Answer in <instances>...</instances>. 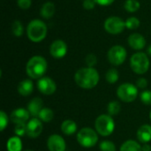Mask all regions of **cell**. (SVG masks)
Returning a JSON list of instances; mask_svg holds the SVG:
<instances>
[{
    "label": "cell",
    "instance_id": "6da1fadb",
    "mask_svg": "<svg viewBox=\"0 0 151 151\" xmlns=\"http://www.w3.org/2000/svg\"><path fill=\"white\" fill-rule=\"evenodd\" d=\"M74 81L81 88L91 89L98 84L99 73L93 67H83L76 72Z\"/></svg>",
    "mask_w": 151,
    "mask_h": 151
},
{
    "label": "cell",
    "instance_id": "7a4b0ae2",
    "mask_svg": "<svg viewBox=\"0 0 151 151\" xmlns=\"http://www.w3.org/2000/svg\"><path fill=\"white\" fill-rule=\"evenodd\" d=\"M47 61L41 56L31 58L26 65L27 74L32 79H41L47 71Z\"/></svg>",
    "mask_w": 151,
    "mask_h": 151
},
{
    "label": "cell",
    "instance_id": "3957f363",
    "mask_svg": "<svg viewBox=\"0 0 151 151\" xmlns=\"http://www.w3.org/2000/svg\"><path fill=\"white\" fill-rule=\"evenodd\" d=\"M47 26L41 19L31 20L27 27V35L33 42H42L47 35Z\"/></svg>",
    "mask_w": 151,
    "mask_h": 151
},
{
    "label": "cell",
    "instance_id": "277c9868",
    "mask_svg": "<svg viewBox=\"0 0 151 151\" xmlns=\"http://www.w3.org/2000/svg\"><path fill=\"white\" fill-rule=\"evenodd\" d=\"M130 65L135 73L143 74L147 73L150 68V59L147 54L143 52H137L131 57Z\"/></svg>",
    "mask_w": 151,
    "mask_h": 151
},
{
    "label": "cell",
    "instance_id": "5b68a950",
    "mask_svg": "<svg viewBox=\"0 0 151 151\" xmlns=\"http://www.w3.org/2000/svg\"><path fill=\"white\" fill-rule=\"evenodd\" d=\"M96 129L97 133L102 136H109L111 135L115 128V123L111 116L102 114L100 115L95 123Z\"/></svg>",
    "mask_w": 151,
    "mask_h": 151
},
{
    "label": "cell",
    "instance_id": "8992f818",
    "mask_svg": "<svg viewBox=\"0 0 151 151\" xmlns=\"http://www.w3.org/2000/svg\"><path fill=\"white\" fill-rule=\"evenodd\" d=\"M77 141L81 146L84 148H91L97 143L98 136L92 128L84 127L79 131L77 134Z\"/></svg>",
    "mask_w": 151,
    "mask_h": 151
},
{
    "label": "cell",
    "instance_id": "52a82bcc",
    "mask_svg": "<svg viewBox=\"0 0 151 151\" xmlns=\"http://www.w3.org/2000/svg\"><path fill=\"white\" fill-rule=\"evenodd\" d=\"M117 96L122 102L132 103L138 96V89L131 83H124L118 88Z\"/></svg>",
    "mask_w": 151,
    "mask_h": 151
},
{
    "label": "cell",
    "instance_id": "ba28073f",
    "mask_svg": "<svg viewBox=\"0 0 151 151\" xmlns=\"http://www.w3.org/2000/svg\"><path fill=\"white\" fill-rule=\"evenodd\" d=\"M104 29L111 35H119L124 31L126 28V22L119 17L112 16L104 21Z\"/></svg>",
    "mask_w": 151,
    "mask_h": 151
},
{
    "label": "cell",
    "instance_id": "9c48e42d",
    "mask_svg": "<svg viewBox=\"0 0 151 151\" xmlns=\"http://www.w3.org/2000/svg\"><path fill=\"white\" fill-rule=\"evenodd\" d=\"M127 50L121 45L112 46L108 51V59L113 65H122L127 58Z\"/></svg>",
    "mask_w": 151,
    "mask_h": 151
},
{
    "label": "cell",
    "instance_id": "30bf717a",
    "mask_svg": "<svg viewBox=\"0 0 151 151\" xmlns=\"http://www.w3.org/2000/svg\"><path fill=\"white\" fill-rule=\"evenodd\" d=\"M37 88L41 93L46 96L52 95L57 89L55 81L49 77H42L37 82Z\"/></svg>",
    "mask_w": 151,
    "mask_h": 151
},
{
    "label": "cell",
    "instance_id": "8fae6325",
    "mask_svg": "<svg viewBox=\"0 0 151 151\" xmlns=\"http://www.w3.org/2000/svg\"><path fill=\"white\" fill-rule=\"evenodd\" d=\"M50 53L54 58H62L67 53V45L63 40H55L50 47Z\"/></svg>",
    "mask_w": 151,
    "mask_h": 151
},
{
    "label": "cell",
    "instance_id": "7c38bea8",
    "mask_svg": "<svg viewBox=\"0 0 151 151\" xmlns=\"http://www.w3.org/2000/svg\"><path fill=\"white\" fill-rule=\"evenodd\" d=\"M42 128L43 127L42 120L38 119L37 118H34L27 124V134L30 138H36L42 134Z\"/></svg>",
    "mask_w": 151,
    "mask_h": 151
},
{
    "label": "cell",
    "instance_id": "4fadbf2b",
    "mask_svg": "<svg viewBox=\"0 0 151 151\" xmlns=\"http://www.w3.org/2000/svg\"><path fill=\"white\" fill-rule=\"evenodd\" d=\"M47 146L50 151H65V142L63 137L58 134H52L47 141Z\"/></svg>",
    "mask_w": 151,
    "mask_h": 151
},
{
    "label": "cell",
    "instance_id": "5bb4252c",
    "mask_svg": "<svg viewBox=\"0 0 151 151\" xmlns=\"http://www.w3.org/2000/svg\"><path fill=\"white\" fill-rule=\"evenodd\" d=\"M29 111L24 108H18L13 111L11 114V120L15 125L25 124L29 118Z\"/></svg>",
    "mask_w": 151,
    "mask_h": 151
},
{
    "label": "cell",
    "instance_id": "9a60e30c",
    "mask_svg": "<svg viewBox=\"0 0 151 151\" xmlns=\"http://www.w3.org/2000/svg\"><path fill=\"white\" fill-rule=\"evenodd\" d=\"M127 41H128L129 46L135 50H141L146 45V40L144 38V36L138 33L130 35Z\"/></svg>",
    "mask_w": 151,
    "mask_h": 151
},
{
    "label": "cell",
    "instance_id": "2e32d148",
    "mask_svg": "<svg viewBox=\"0 0 151 151\" xmlns=\"http://www.w3.org/2000/svg\"><path fill=\"white\" fill-rule=\"evenodd\" d=\"M43 102L41 98L35 97L30 101V103L27 104V111H29L30 115L34 118H36L39 116L41 111L43 109Z\"/></svg>",
    "mask_w": 151,
    "mask_h": 151
},
{
    "label": "cell",
    "instance_id": "e0dca14e",
    "mask_svg": "<svg viewBox=\"0 0 151 151\" xmlns=\"http://www.w3.org/2000/svg\"><path fill=\"white\" fill-rule=\"evenodd\" d=\"M137 138L142 143H148L151 141V126L143 125L137 132Z\"/></svg>",
    "mask_w": 151,
    "mask_h": 151
},
{
    "label": "cell",
    "instance_id": "ac0fdd59",
    "mask_svg": "<svg viewBox=\"0 0 151 151\" xmlns=\"http://www.w3.org/2000/svg\"><path fill=\"white\" fill-rule=\"evenodd\" d=\"M33 89H34V84L31 80L26 79L19 83L18 91H19V95H21L23 96H29L33 92Z\"/></svg>",
    "mask_w": 151,
    "mask_h": 151
},
{
    "label": "cell",
    "instance_id": "d6986e66",
    "mask_svg": "<svg viewBox=\"0 0 151 151\" xmlns=\"http://www.w3.org/2000/svg\"><path fill=\"white\" fill-rule=\"evenodd\" d=\"M56 12L55 4L51 2H46L40 10V15L44 19H50Z\"/></svg>",
    "mask_w": 151,
    "mask_h": 151
},
{
    "label": "cell",
    "instance_id": "ffe728a7",
    "mask_svg": "<svg viewBox=\"0 0 151 151\" xmlns=\"http://www.w3.org/2000/svg\"><path fill=\"white\" fill-rule=\"evenodd\" d=\"M61 130L62 132L66 134V135H71L73 134L76 130H77V125L74 121L71 120V119H67L65 120L62 125H61Z\"/></svg>",
    "mask_w": 151,
    "mask_h": 151
},
{
    "label": "cell",
    "instance_id": "44dd1931",
    "mask_svg": "<svg viewBox=\"0 0 151 151\" xmlns=\"http://www.w3.org/2000/svg\"><path fill=\"white\" fill-rule=\"evenodd\" d=\"M120 151H142L141 145L132 140L127 141L125 142L121 148H120Z\"/></svg>",
    "mask_w": 151,
    "mask_h": 151
},
{
    "label": "cell",
    "instance_id": "7402d4cb",
    "mask_svg": "<svg viewBox=\"0 0 151 151\" xmlns=\"http://www.w3.org/2000/svg\"><path fill=\"white\" fill-rule=\"evenodd\" d=\"M22 149V143L19 137H12L7 142L8 151H20Z\"/></svg>",
    "mask_w": 151,
    "mask_h": 151
},
{
    "label": "cell",
    "instance_id": "603a6c76",
    "mask_svg": "<svg viewBox=\"0 0 151 151\" xmlns=\"http://www.w3.org/2000/svg\"><path fill=\"white\" fill-rule=\"evenodd\" d=\"M53 117H54V113H53L52 110L50 109V108H43L41 111V112H40V114L38 116L39 119L43 121V122H50V121H51Z\"/></svg>",
    "mask_w": 151,
    "mask_h": 151
},
{
    "label": "cell",
    "instance_id": "cb8c5ba5",
    "mask_svg": "<svg viewBox=\"0 0 151 151\" xmlns=\"http://www.w3.org/2000/svg\"><path fill=\"white\" fill-rule=\"evenodd\" d=\"M140 6H141V4L137 0H127L124 4L126 11H127L129 12H137L140 9Z\"/></svg>",
    "mask_w": 151,
    "mask_h": 151
},
{
    "label": "cell",
    "instance_id": "d4e9b609",
    "mask_svg": "<svg viewBox=\"0 0 151 151\" xmlns=\"http://www.w3.org/2000/svg\"><path fill=\"white\" fill-rule=\"evenodd\" d=\"M105 79L111 84L116 83L119 80V72L117 71V69L111 68L108 70V72L105 74Z\"/></svg>",
    "mask_w": 151,
    "mask_h": 151
},
{
    "label": "cell",
    "instance_id": "484cf974",
    "mask_svg": "<svg viewBox=\"0 0 151 151\" xmlns=\"http://www.w3.org/2000/svg\"><path fill=\"white\" fill-rule=\"evenodd\" d=\"M121 106L120 104L118 101H111L109 104H108V113L110 116H115L118 115L120 111Z\"/></svg>",
    "mask_w": 151,
    "mask_h": 151
},
{
    "label": "cell",
    "instance_id": "4316f807",
    "mask_svg": "<svg viewBox=\"0 0 151 151\" xmlns=\"http://www.w3.org/2000/svg\"><path fill=\"white\" fill-rule=\"evenodd\" d=\"M12 32L17 37H19L23 35V25L19 20H14L12 22Z\"/></svg>",
    "mask_w": 151,
    "mask_h": 151
},
{
    "label": "cell",
    "instance_id": "83f0119b",
    "mask_svg": "<svg viewBox=\"0 0 151 151\" xmlns=\"http://www.w3.org/2000/svg\"><path fill=\"white\" fill-rule=\"evenodd\" d=\"M126 27L128 29H137L140 27V20L136 17H129L126 21Z\"/></svg>",
    "mask_w": 151,
    "mask_h": 151
},
{
    "label": "cell",
    "instance_id": "f1b7e54d",
    "mask_svg": "<svg viewBox=\"0 0 151 151\" xmlns=\"http://www.w3.org/2000/svg\"><path fill=\"white\" fill-rule=\"evenodd\" d=\"M101 151H116L115 144L111 141H104L99 145Z\"/></svg>",
    "mask_w": 151,
    "mask_h": 151
},
{
    "label": "cell",
    "instance_id": "f546056e",
    "mask_svg": "<svg viewBox=\"0 0 151 151\" xmlns=\"http://www.w3.org/2000/svg\"><path fill=\"white\" fill-rule=\"evenodd\" d=\"M141 101L146 104V105H151V91L150 90H145L141 93L140 95Z\"/></svg>",
    "mask_w": 151,
    "mask_h": 151
},
{
    "label": "cell",
    "instance_id": "4dcf8cb0",
    "mask_svg": "<svg viewBox=\"0 0 151 151\" xmlns=\"http://www.w3.org/2000/svg\"><path fill=\"white\" fill-rule=\"evenodd\" d=\"M96 61H97V58L95 54H88L85 58V62L88 67H93L96 64Z\"/></svg>",
    "mask_w": 151,
    "mask_h": 151
},
{
    "label": "cell",
    "instance_id": "1f68e13d",
    "mask_svg": "<svg viewBox=\"0 0 151 151\" xmlns=\"http://www.w3.org/2000/svg\"><path fill=\"white\" fill-rule=\"evenodd\" d=\"M8 124V118H7V115L5 114L4 111H0V129L1 131H4V128L6 127Z\"/></svg>",
    "mask_w": 151,
    "mask_h": 151
},
{
    "label": "cell",
    "instance_id": "d6a6232c",
    "mask_svg": "<svg viewBox=\"0 0 151 151\" xmlns=\"http://www.w3.org/2000/svg\"><path fill=\"white\" fill-rule=\"evenodd\" d=\"M15 134L18 136H22L27 134V125L26 124H17L15 127Z\"/></svg>",
    "mask_w": 151,
    "mask_h": 151
},
{
    "label": "cell",
    "instance_id": "836d02e7",
    "mask_svg": "<svg viewBox=\"0 0 151 151\" xmlns=\"http://www.w3.org/2000/svg\"><path fill=\"white\" fill-rule=\"evenodd\" d=\"M18 6L20 9L23 10H27L28 8H30L31 4H32V0H18Z\"/></svg>",
    "mask_w": 151,
    "mask_h": 151
},
{
    "label": "cell",
    "instance_id": "e575fe53",
    "mask_svg": "<svg viewBox=\"0 0 151 151\" xmlns=\"http://www.w3.org/2000/svg\"><path fill=\"white\" fill-rule=\"evenodd\" d=\"M96 3L95 0H83V7L86 10H92L95 8Z\"/></svg>",
    "mask_w": 151,
    "mask_h": 151
},
{
    "label": "cell",
    "instance_id": "d590c367",
    "mask_svg": "<svg viewBox=\"0 0 151 151\" xmlns=\"http://www.w3.org/2000/svg\"><path fill=\"white\" fill-rule=\"evenodd\" d=\"M136 85H137V87L140 88H147V86H148V81H147V80H146L145 78H140V79L137 81Z\"/></svg>",
    "mask_w": 151,
    "mask_h": 151
},
{
    "label": "cell",
    "instance_id": "8d00e7d4",
    "mask_svg": "<svg viewBox=\"0 0 151 151\" xmlns=\"http://www.w3.org/2000/svg\"><path fill=\"white\" fill-rule=\"evenodd\" d=\"M96 4H99V5H102V6H107V5H110L115 0H95Z\"/></svg>",
    "mask_w": 151,
    "mask_h": 151
},
{
    "label": "cell",
    "instance_id": "74e56055",
    "mask_svg": "<svg viewBox=\"0 0 151 151\" xmlns=\"http://www.w3.org/2000/svg\"><path fill=\"white\" fill-rule=\"evenodd\" d=\"M142 151H151V146L148 143H144L142 147Z\"/></svg>",
    "mask_w": 151,
    "mask_h": 151
},
{
    "label": "cell",
    "instance_id": "f35d334b",
    "mask_svg": "<svg viewBox=\"0 0 151 151\" xmlns=\"http://www.w3.org/2000/svg\"><path fill=\"white\" fill-rule=\"evenodd\" d=\"M147 52H148L149 55H150L151 56V44L149 46V48H148V50H147Z\"/></svg>",
    "mask_w": 151,
    "mask_h": 151
},
{
    "label": "cell",
    "instance_id": "ab89813d",
    "mask_svg": "<svg viewBox=\"0 0 151 151\" xmlns=\"http://www.w3.org/2000/svg\"><path fill=\"white\" fill-rule=\"evenodd\" d=\"M150 119H151V111H150Z\"/></svg>",
    "mask_w": 151,
    "mask_h": 151
},
{
    "label": "cell",
    "instance_id": "60d3db41",
    "mask_svg": "<svg viewBox=\"0 0 151 151\" xmlns=\"http://www.w3.org/2000/svg\"><path fill=\"white\" fill-rule=\"evenodd\" d=\"M26 151H32V150H26Z\"/></svg>",
    "mask_w": 151,
    "mask_h": 151
}]
</instances>
